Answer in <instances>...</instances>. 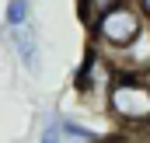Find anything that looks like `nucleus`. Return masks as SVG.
I'll return each instance as SVG.
<instances>
[{
    "instance_id": "nucleus-10",
    "label": "nucleus",
    "mask_w": 150,
    "mask_h": 143,
    "mask_svg": "<svg viewBox=\"0 0 150 143\" xmlns=\"http://www.w3.org/2000/svg\"><path fill=\"white\" fill-rule=\"evenodd\" d=\"M147 38H150V25H147Z\"/></svg>"
},
{
    "instance_id": "nucleus-8",
    "label": "nucleus",
    "mask_w": 150,
    "mask_h": 143,
    "mask_svg": "<svg viewBox=\"0 0 150 143\" xmlns=\"http://www.w3.org/2000/svg\"><path fill=\"white\" fill-rule=\"evenodd\" d=\"M98 143H150L143 136H133V133H112V136H101Z\"/></svg>"
},
{
    "instance_id": "nucleus-5",
    "label": "nucleus",
    "mask_w": 150,
    "mask_h": 143,
    "mask_svg": "<svg viewBox=\"0 0 150 143\" xmlns=\"http://www.w3.org/2000/svg\"><path fill=\"white\" fill-rule=\"evenodd\" d=\"M59 133H63V140H74V143H98L101 140L98 129L84 126V122L74 119V115H59Z\"/></svg>"
},
{
    "instance_id": "nucleus-3",
    "label": "nucleus",
    "mask_w": 150,
    "mask_h": 143,
    "mask_svg": "<svg viewBox=\"0 0 150 143\" xmlns=\"http://www.w3.org/2000/svg\"><path fill=\"white\" fill-rule=\"evenodd\" d=\"M7 45H11L18 67H25L28 77H38V73H42V38H38V25L35 21H32L28 28L7 32Z\"/></svg>"
},
{
    "instance_id": "nucleus-6",
    "label": "nucleus",
    "mask_w": 150,
    "mask_h": 143,
    "mask_svg": "<svg viewBox=\"0 0 150 143\" xmlns=\"http://www.w3.org/2000/svg\"><path fill=\"white\" fill-rule=\"evenodd\" d=\"M119 0H74V7H77V18H80V25L84 28H91L108 7H115Z\"/></svg>"
},
{
    "instance_id": "nucleus-1",
    "label": "nucleus",
    "mask_w": 150,
    "mask_h": 143,
    "mask_svg": "<svg viewBox=\"0 0 150 143\" xmlns=\"http://www.w3.org/2000/svg\"><path fill=\"white\" fill-rule=\"evenodd\" d=\"M105 112L119 133L150 140V73H115L105 91Z\"/></svg>"
},
{
    "instance_id": "nucleus-2",
    "label": "nucleus",
    "mask_w": 150,
    "mask_h": 143,
    "mask_svg": "<svg viewBox=\"0 0 150 143\" xmlns=\"http://www.w3.org/2000/svg\"><path fill=\"white\" fill-rule=\"evenodd\" d=\"M87 35H91V45L112 63L119 56H126L140 38H147V21H143L136 0H119L87 28Z\"/></svg>"
},
{
    "instance_id": "nucleus-4",
    "label": "nucleus",
    "mask_w": 150,
    "mask_h": 143,
    "mask_svg": "<svg viewBox=\"0 0 150 143\" xmlns=\"http://www.w3.org/2000/svg\"><path fill=\"white\" fill-rule=\"evenodd\" d=\"M35 21L32 14V0H7L4 4V28L14 32V28H28Z\"/></svg>"
},
{
    "instance_id": "nucleus-7",
    "label": "nucleus",
    "mask_w": 150,
    "mask_h": 143,
    "mask_svg": "<svg viewBox=\"0 0 150 143\" xmlns=\"http://www.w3.org/2000/svg\"><path fill=\"white\" fill-rule=\"evenodd\" d=\"M38 143H63V133H59V115L52 112L45 119V126L38 129Z\"/></svg>"
},
{
    "instance_id": "nucleus-11",
    "label": "nucleus",
    "mask_w": 150,
    "mask_h": 143,
    "mask_svg": "<svg viewBox=\"0 0 150 143\" xmlns=\"http://www.w3.org/2000/svg\"><path fill=\"white\" fill-rule=\"evenodd\" d=\"M32 4H35V0H32Z\"/></svg>"
},
{
    "instance_id": "nucleus-9",
    "label": "nucleus",
    "mask_w": 150,
    "mask_h": 143,
    "mask_svg": "<svg viewBox=\"0 0 150 143\" xmlns=\"http://www.w3.org/2000/svg\"><path fill=\"white\" fill-rule=\"evenodd\" d=\"M136 7H140V14H143V21L150 25V0H136Z\"/></svg>"
}]
</instances>
